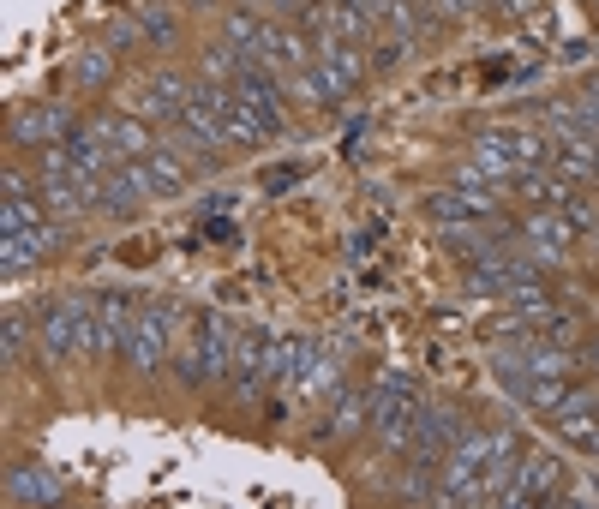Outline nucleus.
Segmentation results:
<instances>
[{
	"mask_svg": "<svg viewBox=\"0 0 599 509\" xmlns=\"http://www.w3.org/2000/svg\"><path fill=\"white\" fill-rule=\"evenodd\" d=\"M480 174H492V180H516V174H522L510 126H498V132H486V138H480Z\"/></svg>",
	"mask_w": 599,
	"mask_h": 509,
	"instance_id": "obj_13",
	"label": "nucleus"
},
{
	"mask_svg": "<svg viewBox=\"0 0 599 509\" xmlns=\"http://www.w3.org/2000/svg\"><path fill=\"white\" fill-rule=\"evenodd\" d=\"M360 414H372V402H366V396H348V402H342V414H336V426H330V432H348V426H354V420H360Z\"/></svg>",
	"mask_w": 599,
	"mask_h": 509,
	"instance_id": "obj_27",
	"label": "nucleus"
},
{
	"mask_svg": "<svg viewBox=\"0 0 599 509\" xmlns=\"http://www.w3.org/2000/svg\"><path fill=\"white\" fill-rule=\"evenodd\" d=\"M522 402H528V408H546V414H558V408L570 402V384H564V378H528Z\"/></svg>",
	"mask_w": 599,
	"mask_h": 509,
	"instance_id": "obj_18",
	"label": "nucleus"
},
{
	"mask_svg": "<svg viewBox=\"0 0 599 509\" xmlns=\"http://www.w3.org/2000/svg\"><path fill=\"white\" fill-rule=\"evenodd\" d=\"M108 72H114V60H108V54H102V48H90V54H84V60H78V72H72V78H78V84H102V78H108Z\"/></svg>",
	"mask_w": 599,
	"mask_h": 509,
	"instance_id": "obj_25",
	"label": "nucleus"
},
{
	"mask_svg": "<svg viewBox=\"0 0 599 509\" xmlns=\"http://www.w3.org/2000/svg\"><path fill=\"white\" fill-rule=\"evenodd\" d=\"M462 6H468V0H438V12H462Z\"/></svg>",
	"mask_w": 599,
	"mask_h": 509,
	"instance_id": "obj_35",
	"label": "nucleus"
},
{
	"mask_svg": "<svg viewBox=\"0 0 599 509\" xmlns=\"http://www.w3.org/2000/svg\"><path fill=\"white\" fill-rule=\"evenodd\" d=\"M0 186H6V204H30V198H36V192L24 186V174H18V168H6V174H0Z\"/></svg>",
	"mask_w": 599,
	"mask_h": 509,
	"instance_id": "obj_26",
	"label": "nucleus"
},
{
	"mask_svg": "<svg viewBox=\"0 0 599 509\" xmlns=\"http://www.w3.org/2000/svg\"><path fill=\"white\" fill-rule=\"evenodd\" d=\"M144 36H156V42H168V36H174V18L150 6V12H144Z\"/></svg>",
	"mask_w": 599,
	"mask_h": 509,
	"instance_id": "obj_28",
	"label": "nucleus"
},
{
	"mask_svg": "<svg viewBox=\"0 0 599 509\" xmlns=\"http://www.w3.org/2000/svg\"><path fill=\"white\" fill-rule=\"evenodd\" d=\"M348 258H354V264H366V258H372V240H366V234H360V240H348Z\"/></svg>",
	"mask_w": 599,
	"mask_h": 509,
	"instance_id": "obj_33",
	"label": "nucleus"
},
{
	"mask_svg": "<svg viewBox=\"0 0 599 509\" xmlns=\"http://www.w3.org/2000/svg\"><path fill=\"white\" fill-rule=\"evenodd\" d=\"M60 480L48 468H6V504H60Z\"/></svg>",
	"mask_w": 599,
	"mask_h": 509,
	"instance_id": "obj_10",
	"label": "nucleus"
},
{
	"mask_svg": "<svg viewBox=\"0 0 599 509\" xmlns=\"http://www.w3.org/2000/svg\"><path fill=\"white\" fill-rule=\"evenodd\" d=\"M168 330H174V306H144L138 324H132V336H126V354H132L144 372H162V360H168Z\"/></svg>",
	"mask_w": 599,
	"mask_h": 509,
	"instance_id": "obj_2",
	"label": "nucleus"
},
{
	"mask_svg": "<svg viewBox=\"0 0 599 509\" xmlns=\"http://www.w3.org/2000/svg\"><path fill=\"white\" fill-rule=\"evenodd\" d=\"M318 366H324V342H306V336H294V384H300V390H312Z\"/></svg>",
	"mask_w": 599,
	"mask_h": 509,
	"instance_id": "obj_20",
	"label": "nucleus"
},
{
	"mask_svg": "<svg viewBox=\"0 0 599 509\" xmlns=\"http://www.w3.org/2000/svg\"><path fill=\"white\" fill-rule=\"evenodd\" d=\"M132 36H138V24H132V18H114V42H120V48H126V42H132Z\"/></svg>",
	"mask_w": 599,
	"mask_h": 509,
	"instance_id": "obj_32",
	"label": "nucleus"
},
{
	"mask_svg": "<svg viewBox=\"0 0 599 509\" xmlns=\"http://www.w3.org/2000/svg\"><path fill=\"white\" fill-rule=\"evenodd\" d=\"M72 348H78V324H72V300H60L42 318V354L48 360H72Z\"/></svg>",
	"mask_w": 599,
	"mask_h": 509,
	"instance_id": "obj_14",
	"label": "nucleus"
},
{
	"mask_svg": "<svg viewBox=\"0 0 599 509\" xmlns=\"http://www.w3.org/2000/svg\"><path fill=\"white\" fill-rule=\"evenodd\" d=\"M186 108H192V84H186L180 72H156V78L144 84V96H138V114L168 120V126H180V120H186Z\"/></svg>",
	"mask_w": 599,
	"mask_h": 509,
	"instance_id": "obj_5",
	"label": "nucleus"
},
{
	"mask_svg": "<svg viewBox=\"0 0 599 509\" xmlns=\"http://www.w3.org/2000/svg\"><path fill=\"white\" fill-rule=\"evenodd\" d=\"M558 480H564L558 456H528V462H522V474L504 486V498H498V504H552V498H558Z\"/></svg>",
	"mask_w": 599,
	"mask_h": 509,
	"instance_id": "obj_4",
	"label": "nucleus"
},
{
	"mask_svg": "<svg viewBox=\"0 0 599 509\" xmlns=\"http://www.w3.org/2000/svg\"><path fill=\"white\" fill-rule=\"evenodd\" d=\"M294 180H300V168H270V174H264V192H288Z\"/></svg>",
	"mask_w": 599,
	"mask_h": 509,
	"instance_id": "obj_30",
	"label": "nucleus"
},
{
	"mask_svg": "<svg viewBox=\"0 0 599 509\" xmlns=\"http://www.w3.org/2000/svg\"><path fill=\"white\" fill-rule=\"evenodd\" d=\"M522 234L534 240V252H540V258H564V252H570V240H576L570 216H558L552 204H540V210H534V216L522 222Z\"/></svg>",
	"mask_w": 599,
	"mask_h": 509,
	"instance_id": "obj_9",
	"label": "nucleus"
},
{
	"mask_svg": "<svg viewBox=\"0 0 599 509\" xmlns=\"http://www.w3.org/2000/svg\"><path fill=\"white\" fill-rule=\"evenodd\" d=\"M318 66L342 84V90H354L360 78H366V60H360V48L354 42H342V36H324V48H318Z\"/></svg>",
	"mask_w": 599,
	"mask_h": 509,
	"instance_id": "obj_12",
	"label": "nucleus"
},
{
	"mask_svg": "<svg viewBox=\"0 0 599 509\" xmlns=\"http://www.w3.org/2000/svg\"><path fill=\"white\" fill-rule=\"evenodd\" d=\"M24 342H30V324H24L18 312H6V324H0V360L12 366V360L24 354Z\"/></svg>",
	"mask_w": 599,
	"mask_h": 509,
	"instance_id": "obj_23",
	"label": "nucleus"
},
{
	"mask_svg": "<svg viewBox=\"0 0 599 509\" xmlns=\"http://www.w3.org/2000/svg\"><path fill=\"white\" fill-rule=\"evenodd\" d=\"M456 432H462V420H456V408H450V402L420 408V414H414V426H408V438H414V462L426 468V462H432V456L456 438Z\"/></svg>",
	"mask_w": 599,
	"mask_h": 509,
	"instance_id": "obj_7",
	"label": "nucleus"
},
{
	"mask_svg": "<svg viewBox=\"0 0 599 509\" xmlns=\"http://www.w3.org/2000/svg\"><path fill=\"white\" fill-rule=\"evenodd\" d=\"M60 132H66V108H42V114H18V120H12V144H24V150L48 144V138H60Z\"/></svg>",
	"mask_w": 599,
	"mask_h": 509,
	"instance_id": "obj_15",
	"label": "nucleus"
},
{
	"mask_svg": "<svg viewBox=\"0 0 599 509\" xmlns=\"http://www.w3.org/2000/svg\"><path fill=\"white\" fill-rule=\"evenodd\" d=\"M582 360H588V366H599V342H594V348H588V354H582Z\"/></svg>",
	"mask_w": 599,
	"mask_h": 509,
	"instance_id": "obj_36",
	"label": "nucleus"
},
{
	"mask_svg": "<svg viewBox=\"0 0 599 509\" xmlns=\"http://www.w3.org/2000/svg\"><path fill=\"white\" fill-rule=\"evenodd\" d=\"M204 240H234V222H228V216H210V222H204Z\"/></svg>",
	"mask_w": 599,
	"mask_h": 509,
	"instance_id": "obj_31",
	"label": "nucleus"
},
{
	"mask_svg": "<svg viewBox=\"0 0 599 509\" xmlns=\"http://www.w3.org/2000/svg\"><path fill=\"white\" fill-rule=\"evenodd\" d=\"M42 252H48L42 228H18V234H6V240H0V270H6V276H18V270H30Z\"/></svg>",
	"mask_w": 599,
	"mask_h": 509,
	"instance_id": "obj_16",
	"label": "nucleus"
},
{
	"mask_svg": "<svg viewBox=\"0 0 599 509\" xmlns=\"http://www.w3.org/2000/svg\"><path fill=\"white\" fill-rule=\"evenodd\" d=\"M414 414H420V396H414V384H408L402 372H384V378H378V402H372V420H378L384 444H408V426H414Z\"/></svg>",
	"mask_w": 599,
	"mask_h": 509,
	"instance_id": "obj_1",
	"label": "nucleus"
},
{
	"mask_svg": "<svg viewBox=\"0 0 599 509\" xmlns=\"http://www.w3.org/2000/svg\"><path fill=\"white\" fill-rule=\"evenodd\" d=\"M558 210L570 216V228H599V204L588 198V192H570V198H564Z\"/></svg>",
	"mask_w": 599,
	"mask_h": 509,
	"instance_id": "obj_24",
	"label": "nucleus"
},
{
	"mask_svg": "<svg viewBox=\"0 0 599 509\" xmlns=\"http://www.w3.org/2000/svg\"><path fill=\"white\" fill-rule=\"evenodd\" d=\"M558 432H564L570 444H582V450H588V444L599 438V414H588V408H576V414H558Z\"/></svg>",
	"mask_w": 599,
	"mask_h": 509,
	"instance_id": "obj_22",
	"label": "nucleus"
},
{
	"mask_svg": "<svg viewBox=\"0 0 599 509\" xmlns=\"http://www.w3.org/2000/svg\"><path fill=\"white\" fill-rule=\"evenodd\" d=\"M426 216L444 222V228H456V222H468L474 210H468V192H432V198H426Z\"/></svg>",
	"mask_w": 599,
	"mask_h": 509,
	"instance_id": "obj_19",
	"label": "nucleus"
},
{
	"mask_svg": "<svg viewBox=\"0 0 599 509\" xmlns=\"http://www.w3.org/2000/svg\"><path fill=\"white\" fill-rule=\"evenodd\" d=\"M132 174L144 180V192H150V198H174V192L186 186V168H180L168 150H150V156H138V162H132Z\"/></svg>",
	"mask_w": 599,
	"mask_h": 509,
	"instance_id": "obj_11",
	"label": "nucleus"
},
{
	"mask_svg": "<svg viewBox=\"0 0 599 509\" xmlns=\"http://www.w3.org/2000/svg\"><path fill=\"white\" fill-rule=\"evenodd\" d=\"M396 60H402V36H390V42H378V54H372V66H378V72H390Z\"/></svg>",
	"mask_w": 599,
	"mask_h": 509,
	"instance_id": "obj_29",
	"label": "nucleus"
},
{
	"mask_svg": "<svg viewBox=\"0 0 599 509\" xmlns=\"http://www.w3.org/2000/svg\"><path fill=\"white\" fill-rule=\"evenodd\" d=\"M516 186H522V192H528L534 204H552V210H558V204L570 198V180H558V174L546 180L540 168H522V174H516Z\"/></svg>",
	"mask_w": 599,
	"mask_h": 509,
	"instance_id": "obj_17",
	"label": "nucleus"
},
{
	"mask_svg": "<svg viewBox=\"0 0 599 509\" xmlns=\"http://www.w3.org/2000/svg\"><path fill=\"white\" fill-rule=\"evenodd\" d=\"M234 96H240V102H246L258 120H264V132H270V138L282 132V108H276V102H282V90H276V78H270L258 60H246V66H240V78H234Z\"/></svg>",
	"mask_w": 599,
	"mask_h": 509,
	"instance_id": "obj_3",
	"label": "nucleus"
},
{
	"mask_svg": "<svg viewBox=\"0 0 599 509\" xmlns=\"http://www.w3.org/2000/svg\"><path fill=\"white\" fill-rule=\"evenodd\" d=\"M192 354H198L204 378H228V372H234V324L216 318V312H204V318H198V342H192Z\"/></svg>",
	"mask_w": 599,
	"mask_h": 509,
	"instance_id": "obj_6",
	"label": "nucleus"
},
{
	"mask_svg": "<svg viewBox=\"0 0 599 509\" xmlns=\"http://www.w3.org/2000/svg\"><path fill=\"white\" fill-rule=\"evenodd\" d=\"M270 354H276V342H270L264 330H246V336L234 342V372H228V378H234L240 396H252V390L270 378Z\"/></svg>",
	"mask_w": 599,
	"mask_h": 509,
	"instance_id": "obj_8",
	"label": "nucleus"
},
{
	"mask_svg": "<svg viewBox=\"0 0 599 509\" xmlns=\"http://www.w3.org/2000/svg\"><path fill=\"white\" fill-rule=\"evenodd\" d=\"M492 6H498V12H510V18L522 12V0H492Z\"/></svg>",
	"mask_w": 599,
	"mask_h": 509,
	"instance_id": "obj_34",
	"label": "nucleus"
},
{
	"mask_svg": "<svg viewBox=\"0 0 599 509\" xmlns=\"http://www.w3.org/2000/svg\"><path fill=\"white\" fill-rule=\"evenodd\" d=\"M264 24H270V18H258V12H228V42L252 54V48H258V36H264Z\"/></svg>",
	"mask_w": 599,
	"mask_h": 509,
	"instance_id": "obj_21",
	"label": "nucleus"
}]
</instances>
